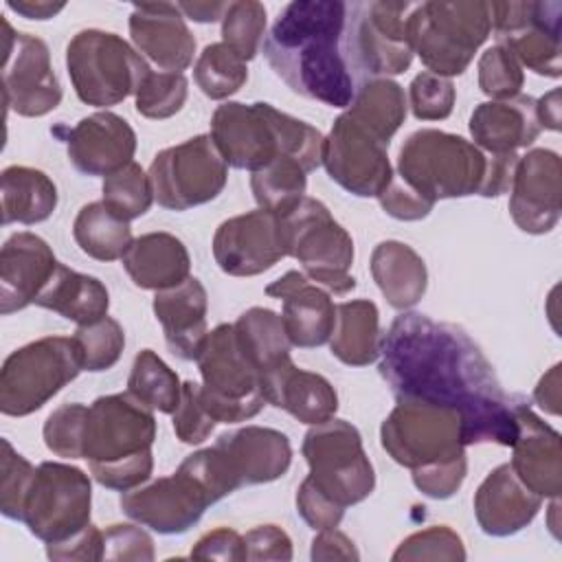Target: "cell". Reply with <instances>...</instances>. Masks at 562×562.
<instances>
[{
	"mask_svg": "<svg viewBox=\"0 0 562 562\" xmlns=\"http://www.w3.org/2000/svg\"><path fill=\"white\" fill-rule=\"evenodd\" d=\"M378 369L395 400L457 411L465 446H512L518 437V397L501 389L481 347L452 323L419 312L397 316L380 340Z\"/></svg>",
	"mask_w": 562,
	"mask_h": 562,
	"instance_id": "cell-1",
	"label": "cell"
},
{
	"mask_svg": "<svg viewBox=\"0 0 562 562\" xmlns=\"http://www.w3.org/2000/svg\"><path fill=\"white\" fill-rule=\"evenodd\" d=\"M347 11L340 0H294L279 11L263 55L292 92L331 108L351 105L356 86L342 53Z\"/></svg>",
	"mask_w": 562,
	"mask_h": 562,
	"instance_id": "cell-2",
	"label": "cell"
},
{
	"mask_svg": "<svg viewBox=\"0 0 562 562\" xmlns=\"http://www.w3.org/2000/svg\"><path fill=\"white\" fill-rule=\"evenodd\" d=\"M211 138L226 165L250 173L277 158H292L307 173L323 165L325 136L314 125L263 101L217 105L211 116Z\"/></svg>",
	"mask_w": 562,
	"mask_h": 562,
	"instance_id": "cell-3",
	"label": "cell"
},
{
	"mask_svg": "<svg viewBox=\"0 0 562 562\" xmlns=\"http://www.w3.org/2000/svg\"><path fill=\"white\" fill-rule=\"evenodd\" d=\"M156 417L132 393L101 395L88 406L81 459L94 481L108 490L127 492L149 481Z\"/></svg>",
	"mask_w": 562,
	"mask_h": 562,
	"instance_id": "cell-4",
	"label": "cell"
},
{
	"mask_svg": "<svg viewBox=\"0 0 562 562\" xmlns=\"http://www.w3.org/2000/svg\"><path fill=\"white\" fill-rule=\"evenodd\" d=\"M492 154L441 130L413 132L397 158L400 178L428 202L483 195Z\"/></svg>",
	"mask_w": 562,
	"mask_h": 562,
	"instance_id": "cell-5",
	"label": "cell"
},
{
	"mask_svg": "<svg viewBox=\"0 0 562 562\" xmlns=\"http://www.w3.org/2000/svg\"><path fill=\"white\" fill-rule=\"evenodd\" d=\"M413 53L428 72L454 77L468 70L479 46L490 37V2H422L406 18Z\"/></svg>",
	"mask_w": 562,
	"mask_h": 562,
	"instance_id": "cell-6",
	"label": "cell"
},
{
	"mask_svg": "<svg viewBox=\"0 0 562 562\" xmlns=\"http://www.w3.org/2000/svg\"><path fill=\"white\" fill-rule=\"evenodd\" d=\"M279 237L285 257H294L312 283L340 296L356 288V279L349 272L353 239L321 200L305 195L288 213L279 215Z\"/></svg>",
	"mask_w": 562,
	"mask_h": 562,
	"instance_id": "cell-7",
	"label": "cell"
},
{
	"mask_svg": "<svg viewBox=\"0 0 562 562\" xmlns=\"http://www.w3.org/2000/svg\"><path fill=\"white\" fill-rule=\"evenodd\" d=\"M66 68L77 97L94 108H110L136 94L151 72L136 48L101 29H83L68 42Z\"/></svg>",
	"mask_w": 562,
	"mask_h": 562,
	"instance_id": "cell-8",
	"label": "cell"
},
{
	"mask_svg": "<svg viewBox=\"0 0 562 562\" xmlns=\"http://www.w3.org/2000/svg\"><path fill=\"white\" fill-rule=\"evenodd\" d=\"M195 362L202 375V404L217 424L252 419L268 404L259 371L241 351L233 325L222 323L211 329Z\"/></svg>",
	"mask_w": 562,
	"mask_h": 562,
	"instance_id": "cell-9",
	"label": "cell"
},
{
	"mask_svg": "<svg viewBox=\"0 0 562 562\" xmlns=\"http://www.w3.org/2000/svg\"><path fill=\"white\" fill-rule=\"evenodd\" d=\"M81 367L75 338L46 336L15 349L0 371V411L9 417H24L40 411Z\"/></svg>",
	"mask_w": 562,
	"mask_h": 562,
	"instance_id": "cell-10",
	"label": "cell"
},
{
	"mask_svg": "<svg viewBox=\"0 0 562 562\" xmlns=\"http://www.w3.org/2000/svg\"><path fill=\"white\" fill-rule=\"evenodd\" d=\"M301 452L310 465L307 479L312 485L338 507L358 505L373 492V465L358 428L349 422L331 417L314 424L305 432Z\"/></svg>",
	"mask_w": 562,
	"mask_h": 562,
	"instance_id": "cell-11",
	"label": "cell"
},
{
	"mask_svg": "<svg viewBox=\"0 0 562 562\" xmlns=\"http://www.w3.org/2000/svg\"><path fill=\"white\" fill-rule=\"evenodd\" d=\"M380 439L389 457L408 470L465 454L459 413L415 400H397L382 422Z\"/></svg>",
	"mask_w": 562,
	"mask_h": 562,
	"instance_id": "cell-12",
	"label": "cell"
},
{
	"mask_svg": "<svg viewBox=\"0 0 562 562\" xmlns=\"http://www.w3.org/2000/svg\"><path fill=\"white\" fill-rule=\"evenodd\" d=\"M90 476L75 465L44 461L26 494L22 522L42 542L59 544L90 525Z\"/></svg>",
	"mask_w": 562,
	"mask_h": 562,
	"instance_id": "cell-13",
	"label": "cell"
},
{
	"mask_svg": "<svg viewBox=\"0 0 562 562\" xmlns=\"http://www.w3.org/2000/svg\"><path fill=\"white\" fill-rule=\"evenodd\" d=\"M154 200L169 211H187L215 200L228 180V165L211 134H198L158 151L149 165Z\"/></svg>",
	"mask_w": 562,
	"mask_h": 562,
	"instance_id": "cell-14",
	"label": "cell"
},
{
	"mask_svg": "<svg viewBox=\"0 0 562 562\" xmlns=\"http://www.w3.org/2000/svg\"><path fill=\"white\" fill-rule=\"evenodd\" d=\"M411 2H364L353 7L347 35V50L353 64L373 77H389L408 70L413 46L406 29Z\"/></svg>",
	"mask_w": 562,
	"mask_h": 562,
	"instance_id": "cell-15",
	"label": "cell"
},
{
	"mask_svg": "<svg viewBox=\"0 0 562 562\" xmlns=\"http://www.w3.org/2000/svg\"><path fill=\"white\" fill-rule=\"evenodd\" d=\"M2 86L4 103L20 116H44L61 101V86L44 40L18 33L2 20Z\"/></svg>",
	"mask_w": 562,
	"mask_h": 562,
	"instance_id": "cell-16",
	"label": "cell"
},
{
	"mask_svg": "<svg viewBox=\"0 0 562 562\" xmlns=\"http://www.w3.org/2000/svg\"><path fill=\"white\" fill-rule=\"evenodd\" d=\"M386 143L342 112L323 143V165L334 182L358 198H380L393 180Z\"/></svg>",
	"mask_w": 562,
	"mask_h": 562,
	"instance_id": "cell-17",
	"label": "cell"
},
{
	"mask_svg": "<svg viewBox=\"0 0 562 562\" xmlns=\"http://www.w3.org/2000/svg\"><path fill=\"white\" fill-rule=\"evenodd\" d=\"M209 505L213 503L204 487L180 465L171 476H160L121 496L125 516L162 536L184 533L202 518Z\"/></svg>",
	"mask_w": 562,
	"mask_h": 562,
	"instance_id": "cell-18",
	"label": "cell"
},
{
	"mask_svg": "<svg viewBox=\"0 0 562 562\" xmlns=\"http://www.w3.org/2000/svg\"><path fill=\"white\" fill-rule=\"evenodd\" d=\"M562 162L553 149H529L518 158L509 187V215L529 235L555 228L562 213L560 202Z\"/></svg>",
	"mask_w": 562,
	"mask_h": 562,
	"instance_id": "cell-19",
	"label": "cell"
},
{
	"mask_svg": "<svg viewBox=\"0 0 562 562\" xmlns=\"http://www.w3.org/2000/svg\"><path fill=\"white\" fill-rule=\"evenodd\" d=\"M213 257L231 277H255L285 257L279 217L263 209L224 220L213 235Z\"/></svg>",
	"mask_w": 562,
	"mask_h": 562,
	"instance_id": "cell-20",
	"label": "cell"
},
{
	"mask_svg": "<svg viewBox=\"0 0 562 562\" xmlns=\"http://www.w3.org/2000/svg\"><path fill=\"white\" fill-rule=\"evenodd\" d=\"M66 143L68 158L86 176H110L132 162L136 151V132L114 112H94L72 127L50 130Z\"/></svg>",
	"mask_w": 562,
	"mask_h": 562,
	"instance_id": "cell-21",
	"label": "cell"
},
{
	"mask_svg": "<svg viewBox=\"0 0 562 562\" xmlns=\"http://www.w3.org/2000/svg\"><path fill=\"white\" fill-rule=\"evenodd\" d=\"M266 294L283 303L281 323L292 347L314 349L331 338L336 305L329 292L312 283L303 272L288 270L266 288Z\"/></svg>",
	"mask_w": 562,
	"mask_h": 562,
	"instance_id": "cell-22",
	"label": "cell"
},
{
	"mask_svg": "<svg viewBox=\"0 0 562 562\" xmlns=\"http://www.w3.org/2000/svg\"><path fill=\"white\" fill-rule=\"evenodd\" d=\"M518 437L512 443L509 461L516 476L542 498H560L562 492V450L560 432L542 422L531 406L516 400Z\"/></svg>",
	"mask_w": 562,
	"mask_h": 562,
	"instance_id": "cell-23",
	"label": "cell"
},
{
	"mask_svg": "<svg viewBox=\"0 0 562 562\" xmlns=\"http://www.w3.org/2000/svg\"><path fill=\"white\" fill-rule=\"evenodd\" d=\"M59 261L35 233H13L0 250V314L9 316L35 303Z\"/></svg>",
	"mask_w": 562,
	"mask_h": 562,
	"instance_id": "cell-24",
	"label": "cell"
},
{
	"mask_svg": "<svg viewBox=\"0 0 562 562\" xmlns=\"http://www.w3.org/2000/svg\"><path fill=\"white\" fill-rule=\"evenodd\" d=\"M213 446L222 454L237 487L277 481L292 463L290 439L274 428L244 426L220 435Z\"/></svg>",
	"mask_w": 562,
	"mask_h": 562,
	"instance_id": "cell-25",
	"label": "cell"
},
{
	"mask_svg": "<svg viewBox=\"0 0 562 562\" xmlns=\"http://www.w3.org/2000/svg\"><path fill=\"white\" fill-rule=\"evenodd\" d=\"M130 35L138 53L165 72H182L191 66L195 37L178 4L143 2L130 15Z\"/></svg>",
	"mask_w": 562,
	"mask_h": 562,
	"instance_id": "cell-26",
	"label": "cell"
},
{
	"mask_svg": "<svg viewBox=\"0 0 562 562\" xmlns=\"http://www.w3.org/2000/svg\"><path fill=\"white\" fill-rule=\"evenodd\" d=\"M542 501L516 476L509 463H501L479 485L474 516L487 536L505 538L525 529L536 518Z\"/></svg>",
	"mask_w": 562,
	"mask_h": 562,
	"instance_id": "cell-27",
	"label": "cell"
},
{
	"mask_svg": "<svg viewBox=\"0 0 562 562\" xmlns=\"http://www.w3.org/2000/svg\"><path fill=\"white\" fill-rule=\"evenodd\" d=\"M209 296L200 279L189 277L180 285L156 292L154 314L162 325L167 347L182 360H195L206 329Z\"/></svg>",
	"mask_w": 562,
	"mask_h": 562,
	"instance_id": "cell-28",
	"label": "cell"
},
{
	"mask_svg": "<svg viewBox=\"0 0 562 562\" xmlns=\"http://www.w3.org/2000/svg\"><path fill=\"white\" fill-rule=\"evenodd\" d=\"M540 130L536 99L527 94L479 103L470 114L474 145L487 154H516V149L529 147Z\"/></svg>",
	"mask_w": 562,
	"mask_h": 562,
	"instance_id": "cell-29",
	"label": "cell"
},
{
	"mask_svg": "<svg viewBox=\"0 0 562 562\" xmlns=\"http://www.w3.org/2000/svg\"><path fill=\"white\" fill-rule=\"evenodd\" d=\"M261 391L268 404L310 426L331 419L338 411V393L329 380L299 369L294 362L261 378Z\"/></svg>",
	"mask_w": 562,
	"mask_h": 562,
	"instance_id": "cell-30",
	"label": "cell"
},
{
	"mask_svg": "<svg viewBox=\"0 0 562 562\" xmlns=\"http://www.w3.org/2000/svg\"><path fill=\"white\" fill-rule=\"evenodd\" d=\"M123 268L140 290H167L189 279L191 257L187 246L171 233H145L123 255Z\"/></svg>",
	"mask_w": 562,
	"mask_h": 562,
	"instance_id": "cell-31",
	"label": "cell"
},
{
	"mask_svg": "<svg viewBox=\"0 0 562 562\" xmlns=\"http://www.w3.org/2000/svg\"><path fill=\"white\" fill-rule=\"evenodd\" d=\"M371 277L395 310L417 305L428 285L424 259L404 241H380L371 252Z\"/></svg>",
	"mask_w": 562,
	"mask_h": 562,
	"instance_id": "cell-32",
	"label": "cell"
},
{
	"mask_svg": "<svg viewBox=\"0 0 562 562\" xmlns=\"http://www.w3.org/2000/svg\"><path fill=\"white\" fill-rule=\"evenodd\" d=\"M560 22L562 4L558 0L531 2L529 24L522 31L501 40L498 44L507 46L520 66H527L536 75L558 79L562 72Z\"/></svg>",
	"mask_w": 562,
	"mask_h": 562,
	"instance_id": "cell-33",
	"label": "cell"
},
{
	"mask_svg": "<svg viewBox=\"0 0 562 562\" xmlns=\"http://www.w3.org/2000/svg\"><path fill=\"white\" fill-rule=\"evenodd\" d=\"M35 305L57 312L77 325H90L108 316V288L90 274H81L59 263L46 288L35 299Z\"/></svg>",
	"mask_w": 562,
	"mask_h": 562,
	"instance_id": "cell-34",
	"label": "cell"
},
{
	"mask_svg": "<svg viewBox=\"0 0 562 562\" xmlns=\"http://www.w3.org/2000/svg\"><path fill=\"white\" fill-rule=\"evenodd\" d=\"M380 314L373 301L353 299L336 305L329 338L331 353L347 367H367L380 358Z\"/></svg>",
	"mask_w": 562,
	"mask_h": 562,
	"instance_id": "cell-35",
	"label": "cell"
},
{
	"mask_svg": "<svg viewBox=\"0 0 562 562\" xmlns=\"http://www.w3.org/2000/svg\"><path fill=\"white\" fill-rule=\"evenodd\" d=\"M2 224H40L57 209V187L40 169L11 165L2 171Z\"/></svg>",
	"mask_w": 562,
	"mask_h": 562,
	"instance_id": "cell-36",
	"label": "cell"
},
{
	"mask_svg": "<svg viewBox=\"0 0 562 562\" xmlns=\"http://www.w3.org/2000/svg\"><path fill=\"white\" fill-rule=\"evenodd\" d=\"M235 334L241 351L259 371V378L285 367L290 358V340L281 316L268 307H250L235 323Z\"/></svg>",
	"mask_w": 562,
	"mask_h": 562,
	"instance_id": "cell-37",
	"label": "cell"
},
{
	"mask_svg": "<svg viewBox=\"0 0 562 562\" xmlns=\"http://www.w3.org/2000/svg\"><path fill=\"white\" fill-rule=\"evenodd\" d=\"M406 94L397 81L389 77H373L356 88L347 114L369 130L378 140L389 145L406 119Z\"/></svg>",
	"mask_w": 562,
	"mask_h": 562,
	"instance_id": "cell-38",
	"label": "cell"
},
{
	"mask_svg": "<svg viewBox=\"0 0 562 562\" xmlns=\"http://www.w3.org/2000/svg\"><path fill=\"white\" fill-rule=\"evenodd\" d=\"M72 237L77 246L97 261L123 259L134 241L130 222L116 217L103 202H90L79 209Z\"/></svg>",
	"mask_w": 562,
	"mask_h": 562,
	"instance_id": "cell-39",
	"label": "cell"
},
{
	"mask_svg": "<svg viewBox=\"0 0 562 562\" xmlns=\"http://www.w3.org/2000/svg\"><path fill=\"white\" fill-rule=\"evenodd\" d=\"M127 393L151 411L173 415L182 397V384L178 373L169 369V364L156 351L143 349L134 358L127 378Z\"/></svg>",
	"mask_w": 562,
	"mask_h": 562,
	"instance_id": "cell-40",
	"label": "cell"
},
{
	"mask_svg": "<svg viewBox=\"0 0 562 562\" xmlns=\"http://www.w3.org/2000/svg\"><path fill=\"white\" fill-rule=\"evenodd\" d=\"M250 189L259 209L277 217L305 198L307 171L292 158H277L250 176Z\"/></svg>",
	"mask_w": 562,
	"mask_h": 562,
	"instance_id": "cell-41",
	"label": "cell"
},
{
	"mask_svg": "<svg viewBox=\"0 0 562 562\" xmlns=\"http://www.w3.org/2000/svg\"><path fill=\"white\" fill-rule=\"evenodd\" d=\"M198 88L213 101H224L248 81L246 61L235 55L224 42L209 44L193 68Z\"/></svg>",
	"mask_w": 562,
	"mask_h": 562,
	"instance_id": "cell-42",
	"label": "cell"
},
{
	"mask_svg": "<svg viewBox=\"0 0 562 562\" xmlns=\"http://www.w3.org/2000/svg\"><path fill=\"white\" fill-rule=\"evenodd\" d=\"M103 204L123 222H132L145 215L154 202V189L149 173L138 162H130L123 169L103 178Z\"/></svg>",
	"mask_w": 562,
	"mask_h": 562,
	"instance_id": "cell-43",
	"label": "cell"
},
{
	"mask_svg": "<svg viewBox=\"0 0 562 562\" xmlns=\"http://www.w3.org/2000/svg\"><path fill=\"white\" fill-rule=\"evenodd\" d=\"M72 338L79 349L83 371L92 373L112 369L125 347V331L112 316H103L90 325H79Z\"/></svg>",
	"mask_w": 562,
	"mask_h": 562,
	"instance_id": "cell-44",
	"label": "cell"
},
{
	"mask_svg": "<svg viewBox=\"0 0 562 562\" xmlns=\"http://www.w3.org/2000/svg\"><path fill=\"white\" fill-rule=\"evenodd\" d=\"M266 35V7L255 0L228 2V9L222 18V42L239 55L244 61H250L263 42Z\"/></svg>",
	"mask_w": 562,
	"mask_h": 562,
	"instance_id": "cell-45",
	"label": "cell"
},
{
	"mask_svg": "<svg viewBox=\"0 0 562 562\" xmlns=\"http://www.w3.org/2000/svg\"><path fill=\"white\" fill-rule=\"evenodd\" d=\"M189 81L182 72H149L136 90V112L145 119L162 121L182 110Z\"/></svg>",
	"mask_w": 562,
	"mask_h": 562,
	"instance_id": "cell-46",
	"label": "cell"
},
{
	"mask_svg": "<svg viewBox=\"0 0 562 562\" xmlns=\"http://www.w3.org/2000/svg\"><path fill=\"white\" fill-rule=\"evenodd\" d=\"M525 83L522 66L507 46L494 44L479 59V88L494 101L514 99Z\"/></svg>",
	"mask_w": 562,
	"mask_h": 562,
	"instance_id": "cell-47",
	"label": "cell"
},
{
	"mask_svg": "<svg viewBox=\"0 0 562 562\" xmlns=\"http://www.w3.org/2000/svg\"><path fill=\"white\" fill-rule=\"evenodd\" d=\"M35 470L22 454L13 450L9 439H2L0 457V512L11 520H22L26 494L31 490Z\"/></svg>",
	"mask_w": 562,
	"mask_h": 562,
	"instance_id": "cell-48",
	"label": "cell"
},
{
	"mask_svg": "<svg viewBox=\"0 0 562 562\" xmlns=\"http://www.w3.org/2000/svg\"><path fill=\"white\" fill-rule=\"evenodd\" d=\"M88 406L72 402L55 408L44 424V443L46 448L64 459H81L83 426H86Z\"/></svg>",
	"mask_w": 562,
	"mask_h": 562,
	"instance_id": "cell-49",
	"label": "cell"
},
{
	"mask_svg": "<svg viewBox=\"0 0 562 562\" xmlns=\"http://www.w3.org/2000/svg\"><path fill=\"white\" fill-rule=\"evenodd\" d=\"M395 562L402 560H465V549L457 531L446 525H435L402 540L393 553Z\"/></svg>",
	"mask_w": 562,
	"mask_h": 562,
	"instance_id": "cell-50",
	"label": "cell"
},
{
	"mask_svg": "<svg viewBox=\"0 0 562 562\" xmlns=\"http://www.w3.org/2000/svg\"><path fill=\"white\" fill-rule=\"evenodd\" d=\"M408 97H411V110L415 119L443 121L450 116L454 108L457 90L448 77H439L424 70L411 81Z\"/></svg>",
	"mask_w": 562,
	"mask_h": 562,
	"instance_id": "cell-51",
	"label": "cell"
},
{
	"mask_svg": "<svg viewBox=\"0 0 562 562\" xmlns=\"http://www.w3.org/2000/svg\"><path fill=\"white\" fill-rule=\"evenodd\" d=\"M215 419L202 404L200 384L193 380L182 382V397L173 411V432L182 443H202L215 428Z\"/></svg>",
	"mask_w": 562,
	"mask_h": 562,
	"instance_id": "cell-52",
	"label": "cell"
},
{
	"mask_svg": "<svg viewBox=\"0 0 562 562\" xmlns=\"http://www.w3.org/2000/svg\"><path fill=\"white\" fill-rule=\"evenodd\" d=\"M413 472V483L415 487L428 496V498H450L463 483L465 472H468V459L465 454L435 463V465H426V468H417L411 470Z\"/></svg>",
	"mask_w": 562,
	"mask_h": 562,
	"instance_id": "cell-53",
	"label": "cell"
},
{
	"mask_svg": "<svg viewBox=\"0 0 562 562\" xmlns=\"http://www.w3.org/2000/svg\"><path fill=\"white\" fill-rule=\"evenodd\" d=\"M103 560H154L151 536L136 525H110L103 531Z\"/></svg>",
	"mask_w": 562,
	"mask_h": 562,
	"instance_id": "cell-54",
	"label": "cell"
},
{
	"mask_svg": "<svg viewBox=\"0 0 562 562\" xmlns=\"http://www.w3.org/2000/svg\"><path fill=\"white\" fill-rule=\"evenodd\" d=\"M296 512L316 531L338 527L345 516V509L331 503L323 492H318L307 476L296 490Z\"/></svg>",
	"mask_w": 562,
	"mask_h": 562,
	"instance_id": "cell-55",
	"label": "cell"
},
{
	"mask_svg": "<svg viewBox=\"0 0 562 562\" xmlns=\"http://www.w3.org/2000/svg\"><path fill=\"white\" fill-rule=\"evenodd\" d=\"M380 204L382 209L395 217V220H404V222H415L426 217L432 211V202H428L426 198H422L415 189H411L400 176H393L391 184L380 193Z\"/></svg>",
	"mask_w": 562,
	"mask_h": 562,
	"instance_id": "cell-56",
	"label": "cell"
},
{
	"mask_svg": "<svg viewBox=\"0 0 562 562\" xmlns=\"http://www.w3.org/2000/svg\"><path fill=\"white\" fill-rule=\"evenodd\" d=\"M246 560H292V540L277 525H259L244 536Z\"/></svg>",
	"mask_w": 562,
	"mask_h": 562,
	"instance_id": "cell-57",
	"label": "cell"
},
{
	"mask_svg": "<svg viewBox=\"0 0 562 562\" xmlns=\"http://www.w3.org/2000/svg\"><path fill=\"white\" fill-rule=\"evenodd\" d=\"M191 558L195 560H224V562H239L246 560L244 536L235 529L217 527L204 533L191 549Z\"/></svg>",
	"mask_w": 562,
	"mask_h": 562,
	"instance_id": "cell-58",
	"label": "cell"
},
{
	"mask_svg": "<svg viewBox=\"0 0 562 562\" xmlns=\"http://www.w3.org/2000/svg\"><path fill=\"white\" fill-rule=\"evenodd\" d=\"M50 560H103V531L88 525L83 531L59 544H46Z\"/></svg>",
	"mask_w": 562,
	"mask_h": 562,
	"instance_id": "cell-59",
	"label": "cell"
},
{
	"mask_svg": "<svg viewBox=\"0 0 562 562\" xmlns=\"http://www.w3.org/2000/svg\"><path fill=\"white\" fill-rule=\"evenodd\" d=\"M312 560H360V553L342 531L331 527L314 536Z\"/></svg>",
	"mask_w": 562,
	"mask_h": 562,
	"instance_id": "cell-60",
	"label": "cell"
},
{
	"mask_svg": "<svg viewBox=\"0 0 562 562\" xmlns=\"http://www.w3.org/2000/svg\"><path fill=\"white\" fill-rule=\"evenodd\" d=\"M533 402L551 413V415H560V364H553L549 369V373H544L533 391Z\"/></svg>",
	"mask_w": 562,
	"mask_h": 562,
	"instance_id": "cell-61",
	"label": "cell"
},
{
	"mask_svg": "<svg viewBox=\"0 0 562 562\" xmlns=\"http://www.w3.org/2000/svg\"><path fill=\"white\" fill-rule=\"evenodd\" d=\"M7 7L29 20H48L57 15L66 4L64 2H48V0H9Z\"/></svg>",
	"mask_w": 562,
	"mask_h": 562,
	"instance_id": "cell-62",
	"label": "cell"
},
{
	"mask_svg": "<svg viewBox=\"0 0 562 562\" xmlns=\"http://www.w3.org/2000/svg\"><path fill=\"white\" fill-rule=\"evenodd\" d=\"M536 116L540 127H547L553 132L560 130V90L558 88H553L551 92H547L536 101Z\"/></svg>",
	"mask_w": 562,
	"mask_h": 562,
	"instance_id": "cell-63",
	"label": "cell"
},
{
	"mask_svg": "<svg viewBox=\"0 0 562 562\" xmlns=\"http://www.w3.org/2000/svg\"><path fill=\"white\" fill-rule=\"evenodd\" d=\"M178 9L187 18L206 24V22L222 20L228 9V2H178Z\"/></svg>",
	"mask_w": 562,
	"mask_h": 562,
	"instance_id": "cell-64",
	"label": "cell"
}]
</instances>
